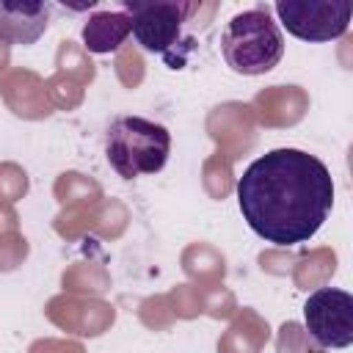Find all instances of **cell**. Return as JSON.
Masks as SVG:
<instances>
[{
    "instance_id": "cell-2",
    "label": "cell",
    "mask_w": 353,
    "mask_h": 353,
    "mask_svg": "<svg viewBox=\"0 0 353 353\" xmlns=\"http://www.w3.org/2000/svg\"><path fill=\"white\" fill-rule=\"evenodd\" d=\"M221 55L237 74L256 77L279 66L284 55V36L265 6L234 14L221 33Z\"/></svg>"
},
{
    "instance_id": "cell-4",
    "label": "cell",
    "mask_w": 353,
    "mask_h": 353,
    "mask_svg": "<svg viewBox=\"0 0 353 353\" xmlns=\"http://www.w3.org/2000/svg\"><path fill=\"white\" fill-rule=\"evenodd\" d=\"M121 11L130 14L132 36L141 50L168 55L196 6L182 0H121Z\"/></svg>"
},
{
    "instance_id": "cell-8",
    "label": "cell",
    "mask_w": 353,
    "mask_h": 353,
    "mask_svg": "<svg viewBox=\"0 0 353 353\" xmlns=\"http://www.w3.org/2000/svg\"><path fill=\"white\" fill-rule=\"evenodd\" d=\"M132 33V19L127 11H94L80 36H83V44L88 52H97V55H108V52H116L127 36Z\"/></svg>"
},
{
    "instance_id": "cell-7",
    "label": "cell",
    "mask_w": 353,
    "mask_h": 353,
    "mask_svg": "<svg viewBox=\"0 0 353 353\" xmlns=\"http://www.w3.org/2000/svg\"><path fill=\"white\" fill-rule=\"evenodd\" d=\"M52 17V3L44 0H0V41L14 47L36 44Z\"/></svg>"
},
{
    "instance_id": "cell-6",
    "label": "cell",
    "mask_w": 353,
    "mask_h": 353,
    "mask_svg": "<svg viewBox=\"0 0 353 353\" xmlns=\"http://www.w3.org/2000/svg\"><path fill=\"white\" fill-rule=\"evenodd\" d=\"M303 325L320 347L353 345V295L336 287L314 290L303 303Z\"/></svg>"
},
{
    "instance_id": "cell-5",
    "label": "cell",
    "mask_w": 353,
    "mask_h": 353,
    "mask_svg": "<svg viewBox=\"0 0 353 353\" xmlns=\"http://www.w3.org/2000/svg\"><path fill=\"white\" fill-rule=\"evenodd\" d=\"M279 22L301 41H334L347 33L350 3L334 0H279L273 6Z\"/></svg>"
},
{
    "instance_id": "cell-1",
    "label": "cell",
    "mask_w": 353,
    "mask_h": 353,
    "mask_svg": "<svg viewBox=\"0 0 353 353\" xmlns=\"http://www.w3.org/2000/svg\"><path fill=\"white\" fill-rule=\"evenodd\" d=\"M237 207L265 243L292 248L309 243L334 207V179L323 160L303 149H270L237 176Z\"/></svg>"
},
{
    "instance_id": "cell-3",
    "label": "cell",
    "mask_w": 353,
    "mask_h": 353,
    "mask_svg": "<svg viewBox=\"0 0 353 353\" xmlns=\"http://www.w3.org/2000/svg\"><path fill=\"white\" fill-rule=\"evenodd\" d=\"M171 154V132L143 116H116L105 135V157L124 176H146L163 171Z\"/></svg>"
}]
</instances>
